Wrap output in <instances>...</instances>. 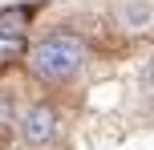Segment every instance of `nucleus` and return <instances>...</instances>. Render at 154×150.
I'll return each instance as SVG.
<instances>
[{
	"label": "nucleus",
	"mask_w": 154,
	"mask_h": 150,
	"mask_svg": "<svg viewBox=\"0 0 154 150\" xmlns=\"http://www.w3.org/2000/svg\"><path fill=\"white\" fill-rule=\"evenodd\" d=\"M29 16H32V8H4L0 12V37H8V41H24V24H29Z\"/></svg>",
	"instance_id": "20e7f679"
},
{
	"label": "nucleus",
	"mask_w": 154,
	"mask_h": 150,
	"mask_svg": "<svg viewBox=\"0 0 154 150\" xmlns=\"http://www.w3.org/2000/svg\"><path fill=\"white\" fill-rule=\"evenodd\" d=\"M12 126H16V97L12 89H0V134H8Z\"/></svg>",
	"instance_id": "39448f33"
},
{
	"label": "nucleus",
	"mask_w": 154,
	"mask_h": 150,
	"mask_svg": "<svg viewBox=\"0 0 154 150\" xmlns=\"http://www.w3.org/2000/svg\"><path fill=\"white\" fill-rule=\"evenodd\" d=\"M57 126H61V118H57V110L49 102H37V106H29L24 110V118H20V138L29 146H49L57 138Z\"/></svg>",
	"instance_id": "f03ea898"
},
{
	"label": "nucleus",
	"mask_w": 154,
	"mask_h": 150,
	"mask_svg": "<svg viewBox=\"0 0 154 150\" xmlns=\"http://www.w3.org/2000/svg\"><path fill=\"white\" fill-rule=\"evenodd\" d=\"M81 61H85V41L77 37V32H53V37L37 41V45L24 53L29 73L37 81H45V85L69 81L73 73L81 69Z\"/></svg>",
	"instance_id": "f257e3e1"
},
{
	"label": "nucleus",
	"mask_w": 154,
	"mask_h": 150,
	"mask_svg": "<svg viewBox=\"0 0 154 150\" xmlns=\"http://www.w3.org/2000/svg\"><path fill=\"white\" fill-rule=\"evenodd\" d=\"M150 85H154V65H150Z\"/></svg>",
	"instance_id": "423d86ee"
},
{
	"label": "nucleus",
	"mask_w": 154,
	"mask_h": 150,
	"mask_svg": "<svg viewBox=\"0 0 154 150\" xmlns=\"http://www.w3.org/2000/svg\"><path fill=\"white\" fill-rule=\"evenodd\" d=\"M118 24L130 32H146L154 24V4L150 0H126L122 8H118Z\"/></svg>",
	"instance_id": "7ed1b4c3"
}]
</instances>
